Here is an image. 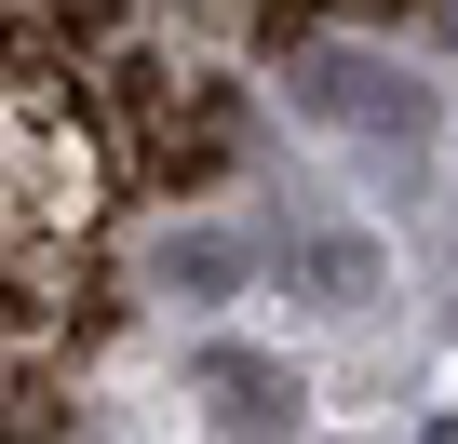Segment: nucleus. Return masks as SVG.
<instances>
[{"mask_svg": "<svg viewBox=\"0 0 458 444\" xmlns=\"http://www.w3.org/2000/svg\"><path fill=\"white\" fill-rule=\"evenodd\" d=\"M297 108H310V121H337V135H391V148H418V135H431V95H418L391 54H351V41H324V54L297 68Z\"/></svg>", "mask_w": 458, "mask_h": 444, "instance_id": "f257e3e1", "label": "nucleus"}, {"mask_svg": "<svg viewBox=\"0 0 458 444\" xmlns=\"http://www.w3.org/2000/svg\"><path fill=\"white\" fill-rule=\"evenodd\" d=\"M297 364H270V350H202V417L229 431V444H284L297 431Z\"/></svg>", "mask_w": 458, "mask_h": 444, "instance_id": "f03ea898", "label": "nucleus"}, {"mask_svg": "<svg viewBox=\"0 0 458 444\" xmlns=\"http://www.w3.org/2000/svg\"><path fill=\"white\" fill-rule=\"evenodd\" d=\"M297 283H310L324 310H364V297L391 283V256H377L364 230H310V243H297Z\"/></svg>", "mask_w": 458, "mask_h": 444, "instance_id": "7ed1b4c3", "label": "nucleus"}, {"mask_svg": "<svg viewBox=\"0 0 458 444\" xmlns=\"http://www.w3.org/2000/svg\"><path fill=\"white\" fill-rule=\"evenodd\" d=\"M162 270H175L189 297H216V283H243V243H216V230H189V243H175Z\"/></svg>", "mask_w": 458, "mask_h": 444, "instance_id": "20e7f679", "label": "nucleus"}, {"mask_svg": "<svg viewBox=\"0 0 458 444\" xmlns=\"http://www.w3.org/2000/svg\"><path fill=\"white\" fill-rule=\"evenodd\" d=\"M418 444H458V417H431V431H418Z\"/></svg>", "mask_w": 458, "mask_h": 444, "instance_id": "39448f33", "label": "nucleus"}]
</instances>
